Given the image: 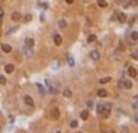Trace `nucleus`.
I'll use <instances>...</instances> for the list:
<instances>
[{"label": "nucleus", "mask_w": 138, "mask_h": 133, "mask_svg": "<svg viewBox=\"0 0 138 133\" xmlns=\"http://www.w3.org/2000/svg\"><path fill=\"white\" fill-rule=\"evenodd\" d=\"M119 86L123 88H127V90H130L133 87V84H132V81H129V79H121V81H119Z\"/></svg>", "instance_id": "nucleus-1"}, {"label": "nucleus", "mask_w": 138, "mask_h": 133, "mask_svg": "<svg viewBox=\"0 0 138 133\" xmlns=\"http://www.w3.org/2000/svg\"><path fill=\"white\" fill-rule=\"evenodd\" d=\"M104 105V110H102V114L105 115V118L109 116V114L111 111V104L110 102H106V104H102Z\"/></svg>", "instance_id": "nucleus-2"}, {"label": "nucleus", "mask_w": 138, "mask_h": 133, "mask_svg": "<svg viewBox=\"0 0 138 133\" xmlns=\"http://www.w3.org/2000/svg\"><path fill=\"white\" fill-rule=\"evenodd\" d=\"M50 114H51V118H53V119H59V118H60V110L58 108H53Z\"/></svg>", "instance_id": "nucleus-3"}, {"label": "nucleus", "mask_w": 138, "mask_h": 133, "mask_svg": "<svg viewBox=\"0 0 138 133\" xmlns=\"http://www.w3.org/2000/svg\"><path fill=\"white\" fill-rule=\"evenodd\" d=\"M23 101H24V104L28 105V106H33V105H35V102H33V99L31 97V96H28V95L23 97Z\"/></svg>", "instance_id": "nucleus-4"}, {"label": "nucleus", "mask_w": 138, "mask_h": 133, "mask_svg": "<svg viewBox=\"0 0 138 133\" xmlns=\"http://www.w3.org/2000/svg\"><path fill=\"white\" fill-rule=\"evenodd\" d=\"M89 56H91L92 60H99L100 59V53L97 50H92L91 53H89Z\"/></svg>", "instance_id": "nucleus-5"}, {"label": "nucleus", "mask_w": 138, "mask_h": 133, "mask_svg": "<svg viewBox=\"0 0 138 133\" xmlns=\"http://www.w3.org/2000/svg\"><path fill=\"white\" fill-rule=\"evenodd\" d=\"M61 42H63V37L60 35H54V44L56 46H60L61 45Z\"/></svg>", "instance_id": "nucleus-6"}, {"label": "nucleus", "mask_w": 138, "mask_h": 133, "mask_svg": "<svg viewBox=\"0 0 138 133\" xmlns=\"http://www.w3.org/2000/svg\"><path fill=\"white\" fill-rule=\"evenodd\" d=\"M12 19H13L14 22H19V21L22 19V14H21L19 12H14V13L12 14Z\"/></svg>", "instance_id": "nucleus-7"}, {"label": "nucleus", "mask_w": 138, "mask_h": 133, "mask_svg": "<svg viewBox=\"0 0 138 133\" xmlns=\"http://www.w3.org/2000/svg\"><path fill=\"white\" fill-rule=\"evenodd\" d=\"M128 74L132 77V78L137 77V71H136V68H134V66H129V69H128Z\"/></svg>", "instance_id": "nucleus-8"}, {"label": "nucleus", "mask_w": 138, "mask_h": 133, "mask_svg": "<svg viewBox=\"0 0 138 133\" xmlns=\"http://www.w3.org/2000/svg\"><path fill=\"white\" fill-rule=\"evenodd\" d=\"M116 18H118V21H119V22H121V23H123V22H125V21H127V14L120 12V13H118V17H116Z\"/></svg>", "instance_id": "nucleus-9"}, {"label": "nucleus", "mask_w": 138, "mask_h": 133, "mask_svg": "<svg viewBox=\"0 0 138 133\" xmlns=\"http://www.w3.org/2000/svg\"><path fill=\"white\" fill-rule=\"evenodd\" d=\"M88 116H89V111H88V110H82V111H81V118H82V120H87Z\"/></svg>", "instance_id": "nucleus-10"}, {"label": "nucleus", "mask_w": 138, "mask_h": 133, "mask_svg": "<svg viewBox=\"0 0 138 133\" xmlns=\"http://www.w3.org/2000/svg\"><path fill=\"white\" fill-rule=\"evenodd\" d=\"M1 50L4 51V53H10V51H12V46L8 45V44H3V45H1Z\"/></svg>", "instance_id": "nucleus-11"}, {"label": "nucleus", "mask_w": 138, "mask_h": 133, "mask_svg": "<svg viewBox=\"0 0 138 133\" xmlns=\"http://www.w3.org/2000/svg\"><path fill=\"white\" fill-rule=\"evenodd\" d=\"M26 47H29V49H32L33 45H35V41H33L32 39H26Z\"/></svg>", "instance_id": "nucleus-12"}, {"label": "nucleus", "mask_w": 138, "mask_h": 133, "mask_svg": "<svg viewBox=\"0 0 138 133\" xmlns=\"http://www.w3.org/2000/svg\"><path fill=\"white\" fill-rule=\"evenodd\" d=\"M4 71H5L6 73H12V72L14 71V65H13V64H6V65L4 66Z\"/></svg>", "instance_id": "nucleus-13"}, {"label": "nucleus", "mask_w": 138, "mask_h": 133, "mask_svg": "<svg viewBox=\"0 0 138 133\" xmlns=\"http://www.w3.org/2000/svg\"><path fill=\"white\" fill-rule=\"evenodd\" d=\"M97 95H99V97H106V96H107V92H106V90L101 88V90L97 91Z\"/></svg>", "instance_id": "nucleus-14"}, {"label": "nucleus", "mask_w": 138, "mask_h": 133, "mask_svg": "<svg viewBox=\"0 0 138 133\" xmlns=\"http://www.w3.org/2000/svg\"><path fill=\"white\" fill-rule=\"evenodd\" d=\"M63 96H64V97H70V96H72V91L69 90V88H65L64 91H63Z\"/></svg>", "instance_id": "nucleus-15"}, {"label": "nucleus", "mask_w": 138, "mask_h": 133, "mask_svg": "<svg viewBox=\"0 0 138 133\" xmlns=\"http://www.w3.org/2000/svg\"><path fill=\"white\" fill-rule=\"evenodd\" d=\"M66 60H68V64H69V66H74V59H73V56L72 55H68V58H66Z\"/></svg>", "instance_id": "nucleus-16"}, {"label": "nucleus", "mask_w": 138, "mask_h": 133, "mask_svg": "<svg viewBox=\"0 0 138 133\" xmlns=\"http://www.w3.org/2000/svg\"><path fill=\"white\" fill-rule=\"evenodd\" d=\"M97 5L100 6V8H106L107 3L105 1V0H97Z\"/></svg>", "instance_id": "nucleus-17"}, {"label": "nucleus", "mask_w": 138, "mask_h": 133, "mask_svg": "<svg viewBox=\"0 0 138 133\" xmlns=\"http://www.w3.org/2000/svg\"><path fill=\"white\" fill-rule=\"evenodd\" d=\"M24 53H26V55H27L28 58L33 56V51H32V49H29V47H26V49H24Z\"/></svg>", "instance_id": "nucleus-18"}, {"label": "nucleus", "mask_w": 138, "mask_h": 133, "mask_svg": "<svg viewBox=\"0 0 138 133\" xmlns=\"http://www.w3.org/2000/svg\"><path fill=\"white\" fill-rule=\"evenodd\" d=\"M137 39H138V33H137V31H133L132 33H130V40L137 41Z\"/></svg>", "instance_id": "nucleus-19"}, {"label": "nucleus", "mask_w": 138, "mask_h": 133, "mask_svg": "<svg viewBox=\"0 0 138 133\" xmlns=\"http://www.w3.org/2000/svg\"><path fill=\"white\" fill-rule=\"evenodd\" d=\"M94 41H96V35H89L88 37H87V42L91 44V42H94Z\"/></svg>", "instance_id": "nucleus-20"}, {"label": "nucleus", "mask_w": 138, "mask_h": 133, "mask_svg": "<svg viewBox=\"0 0 138 133\" xmlns=\"http://www.w3.org/2000/svg\"><path fill=\"white\" fill-rule=\"evenodd\" d=\"M58 24H59V27H60V28H65L66 27V22L64 19H60L58 22Z\"/></svg>", "instance_id": "nucleus-21"}, {"label": "nucleus", "mask_w": 138, "mask_h": 133, "mask_svg": "<svg viewBox=\"0 0 138 133\" xmlns=\"http://www.w3.org/2000/svg\"><path fill=\"white\" fill-rule=\"evenodd\" d=\"M111 81V77H104V78L100 79V83H107Z\"/></svg>", "instance_id": "nucleus-22"}, {"label": "nucleus", "mask_w": 138, "mask_h": 133, "mask_svg": "<svg viewBox=\"0 0 138 133\" xmlns=\"http://www.w3.org/2000/svg\"><path fill=\"white\" fill-rule=\"evenodd\" d=\"M102 110H104V105L102 104H99L97 108H96V111H97L99 114H102Z\"/></svg>", "instance_id": "nucleus-23"}, {"label": "nucleus", "mask_w": 138, "mask_h": 133, "mask_svg": "<svg viewBox=\"0 0 138 133\" xmlns=\"http://www.w3.org/2000/svg\"><path fill=\"white\" fill-rule=\"evenodd\" d=\"M129 5L137 6V5H138V0H129ZM129 5H128V6H129Z\"/></svg>", "instance_id": "nucleus-24"}, {"label": "nucleus", "mask_w": 138, "mask_h": 133, "mask_svg": "<svg viewBox=\"0 0 138 133\" xmlns=\"http://www.w3.org/2000/svg\"><path fill=\"white\" fill-rule=\"evenodd\" d=\"M70 127H72V128H77L78 127V122L77 120H72V122H70Z\"/></svg>", "instance_id": "nucleus-25"}, {"label": "nucleus", "mask_w": 138, "mask_h": 133, "mask_svg": "<svg viewBox=\"0 0 138 133\" xmlns=\"http://www.w3.org/2000/svg\"><path fill=\"white\" fill-rule=\"evenodd\" d=\"M6 83V78L4 76H0V84H5Z\"/></svg>", "instance_id": "nucleus-26"}, {"label": "nucleus", "mask_w": 138, "mask_h": 133, "mask_svg": "<svg viewBox=\"0 0 138 133\" xmlns=\"http://www.w3.org/2000/svg\"><path fill=\"white\" fill-rule=\"evenodd\" d=\"M29 21H32V14H27L24 17V22H29Z\"/></svg>", "instance_id": "nucleus-27"}, {"label": "nucleus", "mask_w": 138, "mask_h": 133, "mask_svg": "<svg viewBox=\"0 0 138 133\" xmlns=\"http://www.w3.org/2000/svg\"><path fill=\"white\" fill-rule=\"evenodd\" d=\"M3 18H4V12H3L1 9H0V24L3 23Z\"/></svg>", "instance_id": "nucleus-28"}, {"label": "nucleus", "mask_w": 138, "mask_h": 133, "mask_svg": "<svg viewBox=\"0 0 138 133\" xmlns=\"http://www.w3.org/2000/svg\"><path fill=\"white\" fill-rule=\"evenodd\" d=\"M37 87H39V90L42 92V94H45V90H44V87H42V84H40V83H37Z\"/></svg>", "instance_id": "nucleus-29"}, {"label": "nucleus", "mask_w": 138, "mask_h": 133, "mask_svg": "<svg viewBox=\"0 0 138 133\" xmlns=\"http://www.w3.org/2000/svg\"><path fill=\"white\" fill-rule=\"evenodd\" d=\"M132 58L134 59V60H138V54H137V51H134V53L132 54Z\"/></svg>", "instance_id": "nucleus-30"}, {"label": "nucleus", "mask_w": 138, "mask_h": 133, "mask_svg": "<svg viewBox=\"0 0 138 133\" xmlns=\"http://www.w3.org/2000/svg\"><path fill=\"white\" fill-rule=\"evenodd\" d=\"M133 109H134V110H137V109H138V102H137V99H136V101L133 102Z\"/></svg>", "instance_id": "nucleus-31"}, {"label": "nucleus", "mask_w": 138, "mask_h": 133, "mask_svg": "<svg viewBox=\"0 0 138 133\" xmlns=\"http://www.w3.org/2000/svg\"><path fill=\"white\" fill-rule=\"evenodd\" d=\"M124 49H125V45H124V44H123V42H120V50L123 51Z\"/></svg>", "instance_id": "nucleus-32"}, {"label": "nucleus", "mask_w": 138, "mask_h": 133, "mask_svg": "<svg viewBox=\"0 0 138 133\" xmlns=\"http://www.w3.org/2000/svg\"><path fill=\"white\" fill-rule=\"evenodd\" d=\"M134 122H136V123L138 122V115H137V114H136V115H134Z\"/></svg>", "instance_id": "nucleus-33"}, {"label": "nucleus", "mask_w": 138, "mask_h": 133, "mask_svg": "<svg viewBox=\"0 0 138 133\" xmlns=\"http://www.w3.org/2000/svg\"><path fill=\"white\" fill-rule=\"evenodd\" d=\"M65 1H66V3H68V4H72V3L74 1V0H65Z\"/></svg>", "instance_id": "nucleus-34"}, {"label": "nucleus", "mask_w": 138, "mask_h": 133, "mask_svg": "<svg viewBox=\"0 0 138 133\" xmlns=\"http://www.w3.org/2000/svg\"><path fill=\"white\" fill-rule=\"evenodd\" d=\"M107 133H115L114 131H109V132H107Z\"/></svg>", "instance_id": "nucleus-35"}, {"label": "nucleus", "mask_w": 138, "mask_h": 133, "mask_svg": "<svg viewBox=\"0 0 138 133\" xmlns=\"http://www.w3.org/2000/svg\"><path fill=\"white\" fill-rule=\"evenodd\" d=\"M0 131H1V125H0Z\"/></svg>", "instance_id": "nucleus-36"}, {"label": "nucleus", "mask_w": 138, "mask_h": 133, "mask_svg": "<svg viewBox=\"0 0 138 133\" xmlns=\"http://www.w3.org/2000/svg\"><path fill=\"white\" fill-rule=\"evenodd\" d=\"M76 133H81V132H76Z\"/></svg>", "instance_id": "nucleus-37"}, {"label": "nucleus", "mask_w": 138, "mask_h": 133, "mask_svg": "<svg viewBox=\"0 0 138 133\" xmlns=\"http://www.w3.org/2000/svg\"><path fill=\"white\" fill-rule=\"evenodd\" d=\"M56 133H61V132H56Z\"/></svg>", "instance_id": "nucleus-38"}]
</instances>
